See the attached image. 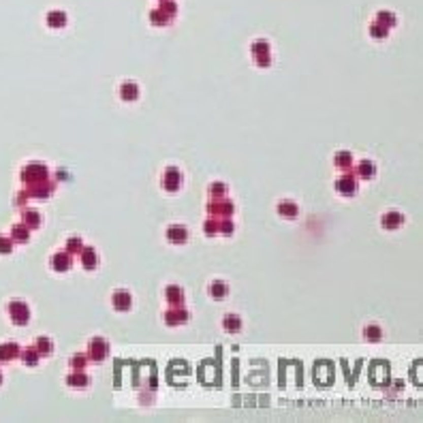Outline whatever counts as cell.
<instances>
[{
  "label": "cell",
  "mask_w": 423,
  "mask_h": 423,
  "mask_svg": "<svg viewBox=\"0 0 423 423\" xmlns=\"http://www.w3.org/2000/svg\"><path fill=\"white\" fill-rule=\"evenodd\" d=\"M49 178H51V175H49L47 165H45V162H41V160L28 162L26 167L22 169V182H24V186H32V184L43 182V180H49Z\"/></svg>",
  "instance_id": "6da1fadb"
},
{
  "label": "cell",
  "mask_w": 423,
  "mask_h": 423,
  "mask_svg": "<svg viewBox=\"0 0 423 423\" xmlns=\"http://www.w3.org/2000/svg\"><path fill=\"white\" fill-rule=\"evenodd\" d=\"M7 312H9V316H11L13 325L24 327V325L30 323V308H28V304L24 302V299H11L9 306H7Z\"/></svg>",
  "instance_id": "7a4b0ae2"
},
{
  "label": "cell",
  "mask_w": 423,
  "mask_h": 423,
  "mask_svg": "<svg viewBox=\"0 0 423 423\" xmlns=\"http://www.w3.org/2000/svg\"><path fill=\"white\" fill-rule=\"evenodd\" d=\"M205 212L210 214V218H231L235 212V205L229 199H210V203L205 205Z\"/></svg>",
  "instance_id": "3957f363"
},
{
  "label": "cell",
  "mask_w": 423,
  "mask_h": 423,
  "mask_svg": "<svg viewBox=\"0 0 423 423\" xmlns=\"http://www.w3.org/2000/svg\"><path fill=\"white\" fill-rule=\"evenodd\" d=\"M88 359L90 361H94V364H101V361H105L109 357V342L105 338H101V336H94L90 340V344H88Z\"/></svg>",
  "instance_id": "277c9868"
},
{
  "label": "cell",
  "mask_w": 423,
  "mask_h": 423,
  "mask_svg": "<svg viewBox=\"0 0 423 423\" xmlns=\"http://www.w3.org/2000/svg\"><path fill=\"white\" fill-rule=\"evenodd\" d=\"M359 178L355 173H350V171H344L340 178L336 180V192L338 194H344V197H353V194L359 190Z\"/></svg>",
  "instance_id": "5b68a950"
},
{
  "label": "cell",
  "mask_w": 423,
  "mask_h": 423,
  "mask_svg": "<svg viewBox=\"0 0 423 423\" xmlns=\"http://www.w3.org/2000/svg\"><path fill=\"white\" fill-rule=\"evenodd\" d=\"M250 51H252V56L256 60V64L259 67H270L272 64V45L267 43L265 39H259V41H252V45H250Z\"/></svg>",
  "instance_id": "8992f818"
},
{
  "label": "cell",
  "mask_w": 423,
  "mask_h": 423,
  "mask_svg": "<svg viewBox=\"0 0 423 423\" xmlns=\"http://www.w3.org/2000/svg\"><path fill=\"white\" fill-rule=\"evenodd\" d=\"M160 186L167 192H178L182 186V171L178 167H165L160 175Z\"/></svg>",
  "instance_id": "52a82bcc"
},
{
  "label": "cell",
  "mask_w": 423,
  "mask_h": 423,
  "mask_svg": "<svg viewBox=\"0 0 423 423\" xmlns=\"http://www.w3.org/2000/svg\"><path fill=\"white\" fill-rule=\"evenodd\" d=\"M162 318H165V325L178 327V325L188 323L190 312H188L184 306H169V310H165V312H162Z\"/></svg>",
  "instance_id": "ba28073f"
},
{
  "label": "cell",
  "mask_w": 423,
  "mask_h": 423,
  "mask_svg": "<svg viewBox=\"0 0 423 423\" xmlns=\"http://www.w3.org/2000/svg\"><path fill=\"white\" fill-rule=\"evenodd\" d=\"M24 190L28 192L30 199H47L51 192L56 190V178L54 180H43V182H37L32 186H24Z\"/></svg>",
  "instance_id": "9c48e42d"
},
{
  "label": "cell",
  "mask_w": 423,
  "mask_h": 423,
  "mask_svg": "<svg viewBox=\"0 0 423 423\" xmlns=\"http://www.w3.org/2000/svg\"><path fill=\"white\" fill-rule=\"evenodd\" d=\"M49 265L51 270L58 272V274H64L73 267V254H69L67 250H60V252H54L49 256Z\"/></svg>",
  "instance_id": "30bf717a"
},
{
  "label": "cell",
  "mask_w": 423,
  "mask_h": 423,
  "mask_svg": "<svg viewBox=\"0 0 423 423\" xmlns=\"http://www.w3.org/2000/svg\"><path fill=\"white\" fill-rule=\"evenodd\" d=\"M111 306L116 312H128L133 308V295L124 288H116L111 293Z\"/></svg>",
  "instance_id": "8fae6325"
},
{
  "label": "cell",
  "mask_w": 423,
  "mask_h": 423,
  "mask_svg": "<svg viewBox=\"0 0 423 423\" xmlns=\"http://www.w3.org/2000/svg\"><path fill=\"white\" fill-rule=\"evenodd\" d=\"M165 237H167L169 244H186L190 233L184 224H169L167 231H165Z\"/></svg>",
  "instance_id": "7c38bea8"
},
{
  "label": "cell",
  "mask_w": 423,
  "mask_h": 423,
  "mask_svg": "<svg viewBox=\"0 0 423 423\" xmlns=\"http://www.w3.org/2000/svg\"><path fill=\"white\" fill-rule=\"evenodd\" d=\"M64 383H67L69 387H73V389H86V387L92 383V378L84 372V370H73L71 374H67Z\"/></svg>",
  "instance_id": "4fadbf2b"
},
{
  "label": "cell",
  "mask_w": 423,
  "mask_h": 423,
  "mask_svg": "<svg viewBox=\"0 0 423 423\" xmlns=\"http://www.w3.org/2000/svg\"><path fill=\"white\" fill-rule=\"evenodd\" d=\"M380 224H383V229L394 231V229H398V226L404 224V216H402L400 212H396V210H389V212H385L383 216H380Z\"/></svg>",
  "instance_id": "5bb4252c"
},
{
  "label": "cell",
  "mask_w": 423,
  "mask_h": 423,
  "mask_svg": "<svg viewBox=\"0 0 423 423\" xmlns=\"http://www.w3.org/2000/svg\"><path fill=\"white\" fill-rule=\"evenodd\" d=\"M79 261H81V265H84L86 270H96L99 254H96V250L92 248V246H84L81 252H79Z\"/></svg>",
  "instance_id": "9a60e30c"
},
{
  "label": "cell",
  "mask_w": 423,
  "mask_h": 423,
  "mask_svg": "<svg viewBox=\"0 0 423 423\" xmlns=\"http://www.w3.org/2000/svg\"><path fill=\"white\" fill-rule=\"evenodd\" d=\"M355 175L361 180H370V178H374L376 175V165L370 160V158H364V160H359L355 165Z\"/></svg>",
  "instance_id": "2e32d148"
},
{
  "label": "cell",
  "mask_w": 423,
  "mask_h": 423,
  "mask_svg": "<svg viewBox=\"0 0 423 423\" xmlns=\"http://www.w3.org/2000/svg\"><path fill=\"white\" fill-rule=\"evenodd\" d=\"M165 302L169 306H184V291L178 284H169L165 288Z\"/></svg>",
  "instance_id": "e0dca14e"
},
{
  "label": "cell",
  "mask_w": 423,
  "mask_h": 423,
  "mask_svg": "<svg viewBox=\"0 0 423 423\" xmlns=\"http://www.w3.org/2000/svg\"><path fill=\"white\" fill-rule=\"evenodd\" d=\"M120 99L122 101H126V103H133V101H137L139 99V86L135 84V81H124V84L120 86Z\"/></svg>",
  "instance_id": "ac0fdd59"
},
{
  "label": "cell",
  "mask_w": 423,
  "mask_h": 423,
  "mask_svg": "<svg viewBox=\"0 0 423 423\" xmlns=\"http://www.w3.org/2000/svg\"><path fill=\"white\" fill-rule=\"evenodd\" d=\"M19 344L17 342H5V344H0V361L3 364H9V361H13L19 357Z\"/></svg>",
  "instance_id": "d6986e66"
},
{
  "label": "cell",
  "mask_w": 423,
  "mask_h": 423,
  "mask_svg": "<svg viewBox=\"0 0 423 423\" xmlns=\"http://www.w3.org/2000/svg\"><path fill=\"white\" fill-rule=\"evenodd\" d=\"M222 329L224 332H229V334H237V332H242V316L240 314H224L222 316Z\"/></svg>",
  "instance_id": "ffe728a7"
},
{
  "label": "cell",
  "mask_w": 423,
  "mask_h": 423,
  "mask_svg": "<svg viewBox=\"0 0 423 423\" xmlns=\"http://www.w3.org/2000/svg\"><path fill=\"white\" fill-rule=\"evenodd\" d=\"M67 22H69V17H67L64 11H60V9H56V11H49L45 15V24L49 28H64Z\"/></svg>",
  "instance_id": "44dd1931"
},
{
  "label": "cell",
  "mask_w": 423,
  "mask_h": 423,
  "mask_svg": "<svg viewBox=\"0 0 423 423\" xmlns=\"http://www.w3.org/2000/svg\"><path fill=\"white\" fill-rule=\"evenodd\" d=\"M22 222L28 226L30 231H35V229H39V226H41L43 218H41V212H37V210H24L22 212Z\"/></svg>",
  "instance_id": "7402d4cb"
},
{
  "label": "cell",
  "mask_w": 423,
  "mask_h": 423,
  "mask_svg": "<svg viewBox=\"0 0 423 423\" xmlns=\"http://www.w3.org/2000/svg\"><path fill=\"white\" fill-rule=\"evenodd\" d=\"M11 240H13V244H15V242H17V244H26V242L30 240V229H28L24 222L13 224V226H11Z\"/></svg>",
  "instance_id": "603a6c76"
},
{
  "label": "cell",
  "mask_w": 423,
  "mask_h": 423,
  "mask_svg": "<svg viewBox=\"0 0 423 423\" xmlns=\"http://www.w3.org/2000/svg\"><path fill=\"white\" fill-rule=\"evenodd\" d=\"M334 165H336L338 169H342V171H350V167H353V154L346 152V150L336 152V156H334Z\"/></svg>",
  "instance_id": "cb8c5ba5"
},
{
  "label": "cell",
  "mask_w": 423,
  "mask_h": 423,
  "mask_svg": "<svg viewBox=\"0 0 423 423\" xmlns=\"http://www.w3.org/2000/svg\"><path fill=\"white\" fill-rule=\"evenodd\" d=\"M278 214H280L282 218H286V220H295L297 214H299V208L293 201H280V203H278Z\"/></svg>",
  "instance_id": "d4e9b609"
},
{
  "label": "cell",
  "mask_w": 423,
  "mask_h": 423,
  "mask_svg": "<svg viewBox=\"0 0 423 423\" xmlns=\"http://www.w3.org/2000/svg\"><path fill=\"white\" fill-rule=\"evenodd\" d=\"M19 359H22L26 366H37L41 361V355H39V350L32 344V346H26V348L19 350Z\"/></svg>",
  "instance_id": "484cf974"
},
{
  "label": "cell",
  "mask_w": 423,
  "mask_h": 423,
  "mask_svg": "<svg viewBox=\"0 0 423 423\" xmlns=\"http://www.w3.org/2000/svg\"><path fill=\"white\" fill-rule=\"evenodd\" d=\"M35 348L39 350V355H41V357H47V355L54 353V344H51V340H49L47 336H39V338L35 340Z\"/></svg>",
  "instance_id": "4316f807"
},
{
  "label": "cell",
  "mask_w": 423,
  "mask_h": 423,
  "mask_svg": "<svg viewBox=\"0 0 423 423\" xmlns=\"http://www.w3.org/2000/svg\"><path fill=\"white\" fill-rule=\"evenodd\" d=\"M226 192H229V186H226L224 182H212L210 188H208L210 199H224Z\"/></svg>",
  "instance_id": "83f0119b"
},
{
  "label": "cell",
  "mask_w": 423,
  "mask_h": 423,
  "mask_svg": "<svg viewBox=\"0 0 423 423\" xmlns=\"http://www.w3.org/2000/svg\"><path fill=\"white\" fill-rule=\"evenodd\" d=\"M210 295H212L214 299H222V297H226V295H229V284H226L224 280H214V282L210 284Z\"/></svg>",
  "instance_id": "f1b7e54d"
},
{
  "label": "cell",
  "mask_w": 423,
  "mask_h": 423,
  "mask_svg": "<svg viewBox=\"0 0 423 423\" xmlns=\"http://www.w3.org/2000/svg\"><path fill=\"white\" fill-rule=\"evenodd\" d=\"M368 32H370V37L372 39H387L389 37V28L387 26H383V24H378V22H372L368 26Z\"/></svg>",
  "instance_id": "f546056e"
},
{
  "label": "cell",
  "mask_w": 423,
  "mask_h": 423,
  "mask_svg": "<svg viewBox=\"0 0 423 423\" xmlns=\"http://www.w3.org/2000/svg\"><path fill=\"white\" fill-rule=\"evenodd\" d=\"M374 22H378V24H383V26H387V28H394L396 24H398V17L391 13V11H378L376 13V19Z\"/></svg>",
  "instance_id": "4dcf8cb0"
},
{
  "label": "cell",
  "mask_w": 423,
  "mask_h": 423,
  "mask_svg": "<svg viewBox=\"0 0 423 423\" xmlns=\"http://www.w3.org/2000/svg\"><path fill=\"white\" fill-rule=\"evenodd\" d=\"M364 338L368 340V342H378V340L383 338V329H380L378 325H366Z\"/></svg>",
  "instance_id": "1f68e13d"
},
{
  "label": "cell",
  "mask_w": 423,
  "mask_h": 423,
  "mask_svg": "<svg viewBox=\"0 0 423 423\" xmlns=\"http://www.w3.org/2000/svg\"><path fill=\"white\" fill-rule=\"evenodd\" d=\"M88 355L86 353H77V355H73L69 359V366H71V370H86V366H88Z\"/></svg>",
  "instance_id": "d6a6232c"
},
{
  "label": "cell",
  "mask_w": 423,
  "mask_h": 423,
  "mask_svg": "<svg viewBox=\"0 0 423 423\" xmlns=\"http://www.w3.org/2000/svg\"><path fill=\"white\" fill-rule=\"evenodd\" d=\"M150 22L156 24V26H165V24L171 22V17L167 13H162L160 9H152V11H150Z\"/></svg>",
  "instance_id": "836d02e7"
},
{
  "label": "cell",
  "mask_w": 423,
  "mask_h": 423,
  "mask_svg": "<svg viewBox=\"0 0 423 423\" xmlns=\"http://www.w3.org/2000/svg\"><path fill=\"white\" fill-rule=\"evenodd\" d=\"M81 248H84V242H81V237H69V240H67L64 250H67L69 254H79Z\"/></svg>",
  "instance_id": "e575fe53"
},
{
  "label": "cell",
  "mask_w": 423,
  "mask_h": 423,
  "mask_svg": "<svg viewBox=\"0 0 423 423\" xmlns=\"http://www.w3.org/2000/svg\"><path fill=\"white\" fill-rule=\"evenodd\" d=\"M158 9H160L162 13H167L171 19L175 17V13H178V5H175L173 0H160V7Z\"/></svg>",
  "instance_id": "d590c367"
},
{
  "label": "cell",
  "mask_w": 423,
  "mask_h": 423,
  "mask_svg": "<svg viewBox=\"0 0 423 423\" xmlns=\"http://www.w3.org/2000/svg\"><path fill=\"white\" fill-rule=\"evenodd\" d=\"M203 231H205V235H210V237H214V235H218V218H208L203 222Z\"/></svg>",
  "instance_id": "8d00e7d4"
},
{
  "label": "cell",
  "mask_w": 423,
  "mask_h": 423,
  "mask_svg": "<svg viewBox=\"0 0 423 423\" xmlns=\"http://www.w3.org/2000/svg\"><path fill=\"white\" fill-rule=\"evenodd\" d=\"M11 252H13V240L0 235V254H11Z\"/></svg>",
  "instance_id": "74e56055"
},
{
  "label": "cell",
  "mask_w": 423,
  "mask_h": 423,
  "mask_svg": "<svg viewBox=\"0 0 423 423\" xmlns=\"http://www.w3.org/2000/svg\"><path fill=\"white\" fill-rule=\"evenodd\" d=\"M28 199H30V197H28V192H26V190H22V192H17L15 203H17V205H26V203H28Z\"/></svg>",
  "instance_id": "f35d334b"
},
{
  "label": "cell",
  "mask_w": 423,
  "mask_h": 423,
  "mask_svg": "<svg viewBox=\"0 0 423 423\" xmlns=\"http://www.w3.org/2000/svg\"><path fill=\"white\" fill-rule=\"evenodd\" d=\"M0 383H3V370H0Z\"/></svg>",
  "instance_id": "ab89813d"
}]
</instances>
